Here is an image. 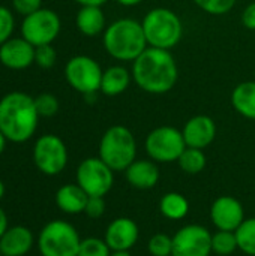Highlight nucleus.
I'll return each instance as SVG.
<instances>
[{"label":"nucleus","mask_w":255,"mask_h":256,"mask_svg":"<svg viewBox=\"0 0 255 256\" xmlns=\"http://www.w3.org/2000/svg\"><path fill=\"white\" fill-rule=\"evenodd\" d=\"M131 74L137 87L149 94H165L179 80V68L171 51L152 46L132 62Z\"/></svg>","instance_id":"1"},{"label":"nucleus","mask_w":255,"mask_h":256,"mask_svg":"<svg viewBox=\"0 0 255 256\" xmlns=\"http://www.w3.org/2000/svg\"><path fill=\"white\" fill-rule=\"evenodd\" d=\"M39 114L35 98L23 92H11L0 99V130L11 142L29 141L38 128Z\"/></svg>","instance_id":"2"},{"label":"nucleus","mask_w":255,"mask_h":256,"mask_svg":"<svg viewBox=\"0 0 255 256\" xmlns=\"http://www.w3.org/2000/svg\"><path fill=\"white\" fill-rule=\"evenodd\" d=\"M102 45L110 57L119 62H134L149 46L141 21L119 18L107 26Z\"/></svg>","instance_id":"3"},{"label":"nucleus","mask_w":255,"mask_h":256,"mask_svg":"<svg viewBox=\"0 0 255 256\" xmlns=\"http://www.w3.org/2000/svg\"><path fill=\"white\" fill-rule=\"evenodd\" d=\"M147 45L152 48H174L183 38V24L180 16L168 8L150 9L141 21Z\"/></svg>","instance_id":"4"},{"label":"nucleus","mask_w":255,"mask_h":256,"mask_svg":"<svg viewBox=\"0 0 255 256\" xmlns=\"http://www.w3.org/2000/svg\"><path fill=\"white\" fill-rule=\"evenodd\" d=\"M99 158L114 171H125L137 159V141L131 129L122 124L108 128L99 141Z\"/></svg>","instance_id":"5"},{"label":"nucleus","mask_w":255,"mask_h":256,"mask_svg":"<svg viewBox=\"0 0 255 256\" xmlns=\"http://www.w3.org/2000/svg\"><path fill=\"white\" fill-rule=\"evenodd\" d=\"M81 238L65 220H51L39 232L38 249L42 256H77Z\"/></svg>","instance_id":"6"},{"label":"nucleus","mask_w":255,"mask_h":256,"mask_svg":"<svg viewBox=\"0 0 255 256\" xmlns=\"http://www.w3.org/2000/svg\"><path fill=\"white\" fill-rule=\"evenodd\" d=\"M144 147L149 159L158 164H168L177 162V159L186 148V142L183 140L182 130H179L177 128L159 126L149 132Z\"/></svg>","instance_id":"7"},{"label":"nucleus","mask_w":255,"mask_h":256,"mask_svg":"<svg viewBox=\"0 0 255 256\" xmlns=\"http://www.w3.org/2000/svg\"><path fill=\"white\" fill-rule=\"evenodd\" d=\"M101 64L89 56H75L65 66V78L68 84L86 98L101 92L102 80Z\"/></svg>","instance_id":"8"},{"label":"nucleus","mask_w":255,"mask_h":256,"mask_svg":"<svg viewBox=\"0 0 255 256\" xmlns=\"http://www.w3.org/2000/svg\"><path fill=\"white\" fill-rule=\"evenodd\" d=\"M62 28L59 15L47 8L24 16L21 22V36L30 42L33 46L50 45L53 44Z\"/></svg>","instance_id":"9"},{"label":"nucleus","mask_w":255,"mask_h":256,"mask_svg":"<svg viewBox=\"0 0 255 256\" xmlns=\"http://www.w3.org/2000/svg\"><path fill=\"white\" fill-rule=\"evenodd\" d=\"M77 184L89 196H105L114 184V171L99 156L87 158L77 168Z\"/></svg>","instance_id":"10"},{"label":"nucleus","mask_w":255,"mask_h":256,"mask_svg":"<svg viewBox=\"0 0 255 256\" xmlns=\"http://www.w3.org/2000/svg\"><path fill=\"white\" fill-rule=\"evenodd\" d=\"M33 160L36 168L45 176L60 174L68 164V148L62 138L48 134L38 138L33 147Z\"/></svg>","instance_id":"11"},{"label":"nucleus","mask_w":255,"mask_h":256,"mask_svg":"<svg viewBox=\"0 0 255 256\" xmlns=\"http://www.w3.org/2000/svg\"><path fill=\"white\" fill-rule=\"evenodd\" d=\"M212 234L201 225H185L173 236V256H209Z\"/></svg>","instance_id":"12"},{"label":"nucleus","mask_w":255,"mask_h":256,"mask_svg":"<svg viewBox=\"0 0 255 256\" xmlns=\"http://www.w3.org/2000/svg\"><path fill=\"white\" fill-rule=\"evenodd\" d=\"M210 220L216 230L236 231L245 220V210L234 196H219L210 207Z\"/></svg>","instance_id":"13"},{"label":"nucleus","mask_w":255,"mask_h":256,"mask_svg":"<svg viewBox=\"0 0 255 256\" xmlns=\"http://www.w3.org/2000/svg\"><path fill=\"white\" fill-rule=\"evenodd\" d=\"M140 237L138 225L131 218H117L105 230L104 240L111 249V252L117 250H131Z\"/></svg>","instance_id":"14"},{"label":"nucleus","mask_w":255,"mask_h":256,"mask_svg":"<svg viewBox=\"0 0 255 256\" xmlns=\"http://www.w3.org/2000/svg\"><path fill=\"white\" fill-rule=\"evenodd\" d=\"M0 63L12 70L27 69L35 63V46L21 38H11L0 45Z\"/></svg>","instance_id":"15"},{"label":"nucleus","mask_w":255,"mask_h":256,"mask_svg":"<svg viewBox=\"0 0 255 256\" xmlns=\"http://www.w3.org/2000/svg\"><path fill=\"white\" fill-rule=\"evenodd\" d=\"M182 135L186 142V147L204 150L216 138V123L209 116H194L185 123Z\"/></svg>","instance_id":"16"},{"label":"nucleus","mask_w":255,"mask_h":256,"mask_svg":"<svg viewBox=\"0 0 255 256\" xmlns=\"http://www.w3.org/2000/svg\"><path fill=\"white\" fill-rule=\"evenodd\" d=\"M126 182L138 190L153 189L161 177L158 164L152 159H135L125 170Z\"/></svg>","instance_id":"17"},{"label":"nucleus","mask_w":255,"mask_h":256,"mask_svg":"<svg viewBox=\"0 0 255 256\" xmlns=\"http://www.w3.org/2000/svg\"><path fill=\"white\" fill-rule=\"evenodd\" d=\"M33 246V234L26 226H12L0 238L3 256H24Z\"/></svg>","instance_id":"18"},{"label":"nucleus","mask_w":255,"mask_h":256,"mask_svg":"<svg viewBox=\"0 0 255 256\" xmlns=\"http://www.w3.org/2000/svg\"><path fill=\"white\" fill-rule=\"evenodd\" d=\"M132 81V74L120 64H114L107 68L102 72L101 80V93L110 98L119 96L128 90Z\"/></svg>","instance_id":"19"},{"label":"nucleus","mask_w":255,"mask_h":256,"mask_svg":"<svg viewBox=\"0 0 255 256\" xmlns=\"http://www.w3.org/2000/svg\"><path fill=\"white\" fill-rule=\"evenodd\" d=\"M75 24L80 33L87 38H95L107 28V20L101 6H81L75 16Z\"/></svg>","instance_id":"20"},{"label":"nucleus","mask_w":255,"mask_h":256,"mask_svg":"<svg viewBox=\"0 0 255 256\" xmlns=\"http://www.w3.org/2000/svg\"><path fill=\"white\" fill-rule=\"evenodd\" d=\"M89 195L75 183L65 184L56 192V204L66 214H80L84 213Z\"/></svg>","instance_id":"21"},{"label":"nucleus","mask_w":255,"mask_h":256,"mask_svg":"<svg viewBox=\"0 0 255 256\" xmlns=\"http://www.w3.org/2000/svg\"><path fill=\"white\" fill-rule=\"evenodd\" d=\"M231 105L242 117L255 122V81H243L233 88Z\"/></svg>","instance_id":"22"},{"label":"nucleus","mask_w":255,"mask_h":256,"mask_svg":"<svg viewBox=\"0 0 255 256\" xmlns=\"http://www.w3.org/2000/svg\"><path fill=\"white\" fill-rule=\"evenodd\" d=\"M159 210L170 220H182L189 213L188 200L179 192H168L159 201Z\"/></svg>","instance_id":"23"},{"label":"nucleus","mask_w":255,"mask_h":256,"mask_svg":"<svg viewBox=\"0 0 255 256\" xmlns=\"http://www.w3.org/2000/svg\"><path fill=\"white\" fill-rule=\"evenodd\" d=\"M206 162L207 159H206L204 152L200 148H192V147H186L183 153L180 154V158L177 159L180 170L189 176H195L201 172L206 168Z\"/></svg>","instance_id":"24"},{"label":"nucleus","mask_w":255,"mask_h":256,"mask_svg":"<svg viewBox=\"0 0 255 256\" xmlns=\"http://www.w3.org/2000/svg\"><path fill=\"white\" fill-rule=\"evenodd\" d=\"M239 249L237 237L234 231H221L218 230L212 234V252L219 256H228Z\"/></svg>","instance_id":"25"},{"label":"nucleus","mask_w":255,"mask_h":256,"mask_svg":"<svg viewBox=\"0 0 255 256\" xmlns=\"http://www.w3.org/2000/svg\"><path fill=\"white\" fill-rule=\"evenodd\" d=\"M237 237L239 250L249 256H255V218L245 219L234 231Z\"/></svg>","instance_id":"26"},{"label":"nucleus","mask_w":255,"mask_h":256,"mask_svg":"<svg viewBox=\"0 0 255 256\" xmlns=\"http://www.w3.org/2000/svg\"><path fill=\"white\" fill-rule=\"evenodd\" d=\"M149 254L152 256H171L173 255V237L165 232L153 234L147 244Z\"/></svg>","instance_id":"27"},{"label":"nucleus","mask_w":255,"mask_h":256,"mask_svg":"<svg viewBox=\"0 0 255 256\" xmlns=\"http://www.w3.org/2000/svg\"><path fill=\"white\" fill-rule=\"evenodd\" d=\"M111 249L105 243V240L90 237L86 240H81L78 255L77 256H110Z\"/></svg>","instance_id":"28"},{"label":"nucleus","mask_w":255,"mask_h":256,"mask_svg":"<svg viewBox=\"0 0 255 256\" xmlns=\"http://www.w3.org/2000/svg\"><path fill=\"white\" fill-rule=\"evenodd\" d=\"M197 8L209 15H225L228 14L237 0H192Z\"/></svg>","instance_id":"29"},{"label":"nucleus","mask_w":255,"mask_h":256,"mask_svg":"<svg viewBox=\"0 0 255 256\" xmlns=\"http://www.w3.org/2000/svg\"><path fill=\"white\" fill-rule=\"evenodd\" d=\"M35 106L39 117H53L59 111V100L51 93H41L35 98Z\"/></svg>","instance_id":"30"},{"label":"nucleus","mask_w":255,"mask_h":256,"mask_svg":"<svg viewBox=\"0 0 255 256\" xmlns=\"http://www.w3.org/2000/svg\"><path fill=\"white\" fill-rule=\"evenodd\" d=\"M57 52L53 45H41L35 46V63L42 69H51L56 64Z\"/></svg>","instance_id":"31"},{"label":"nucleus","mask_w":255,"mask_h":256,"mask_svg":"<svg viewBox=\"0 0 255 256\" xmlns=\"http://www.w3.org/2000/svg\"><path fill=\"white\" fill-rule=\"evenodd\" d=\"M14 27H15V20L12 12L8 8L0 6V45L5 44L8 39H11Z\"/></svg>","instance_id":"32"},{"label":"nucleus","mask_w":255,"mask_h":256,"mask_svg":"<svg viewBox=\"0 0 255 256\" xmlns=\"http://www.w3.org/2000/svg\"><path fill=\"white\" fill-rule=\"evenodd\" d=\"M84 213L90 219H99L105 213V200H104V196H89Z\"/></svg>","instance_id":"33"},{"label":"nucleus","mask_w":255,"mask_h":256,"mask_svg":"<svg viewBox=\"0 0 255 256\" xmlns=\"http://www.w3.org/2000/svg\"><path fill=\"white\" fill-rule=\"evenodd\" d=\"M15 12L23 16H27L42 8V0H12Z\"/></svg>","instance_id":"34"},{"label":"nucleus","mask_w":255,"mask_h":256,"mask_svg":"<svg viewBox=\"0 0 255 256\" xmlns=\"http://www.w3.org/2000/svg\"><path fill=\"white\" fill-rule=\"evenodd\" d=\"M242 24L249 30H255V2L249 3L243 9V12H242Z\"/></svg>","instance_id":"35"},{"label":"nucleus","mask_w":255,"mask_h":256,"mask_svg":"<svg viewBox=\"0 0 255 256\" xmlns=\"http://www.w3.org/2000/svg\"><path fill=\"white\" fill-rule=\"evenodd\" d=\"M6 231H8V216H6L5 210L0 207V238Z\"/></svg>","instance_id":"36"},{"label":"nucleus","mask_w":255,"mask_h":256,"mask_svg":"<svg viewBox=\"0 0 255 256\" xmlns=\"http://www.w3.org/2000/svg\"><path fill=\"white\" fill-rule=\"evenodd\" d=\"M74 2H77L81 6H102L108 0H74Z\"/></svg>","instance_id":"37"},{"label":"nucleus","mask_w":255,"mask_h":256,"mask_svg":"<svg viewBox=\"0 0 255 256\" xmlns=\"http://www.w3.org/2000/svg\"><path fill=\"white\" fill-rule=\"evenodd\" d=\"M143 2L144 0H116V3H119L120 6H125V8H132V6H137Z\"/></svg>","instance_id":"38"},{"label":"nucleus","mask_w":255,"mask_h":256,"mask_svg":"<svg viewBox=\"0 0 255 256\" xmlns=\"http://www.w3.org/2000/svg\"><path fill=\"white\" fill-rule=\"evenodd\" d=\"M6 141H8V140H6V136H5V135L2 134V130H0V154H2L3 152H5V147H6Z\"/></svg>","instance_id":"39"},{"label":"nucleus","mask_w":255,"mask_h":256,"mask_svg":"<svg viewBox=\"0 0 255 256\" xmlns=\"http://www.w3.org/2000/svg\"><path fill=\"white\" fill-rule=\"evenodd\" d=\"M110 256H132L129 254V250H117V252H111Z\"/></svg>","instance_id":"40"},{"label":"nucleus","mask_w":255,"mask_h":256,"mask_svg":"<svg viewBox=\"0 0 255 256\" xmlns=\"http://www.w3.org/2000/svg\"><path fill=\"white\" fill-rule=\"evenodd\" d=\"M3 195H5V184H3V182L0 180V201H2V198H3Z\"/></svg>","instance_id":"41"},{"label":"nucleus","mask_w":255,"mask_h":256,"mask_svg":"<svg viewBox=\"0 0 255 256\" xmlns=\"http://www.w3.org/2000/svg\"><path fill=\"white\" fill-rule=\"evenodd\" d=\"M0 256H2V252H0Z\"/></svg>","instance_id":"42"},{"label":"nucleus","mask_w":255,"mask_h":256,"mask_svg":"<svg viewBox=\"0 0 255 256\" xmlns=\"http://www.w3.org/2000/svg\"><path fill=\"white\" fill-rule=\"evenodd\" d=\"M2 256H3V255H2Z\"/></svg>","instance_id":"43"},{"label":"nucleus","mask_w":255,"mask_h":256,"mask_svg":"<svg viewBox=\"0 0 255 256\" xmlns=\"http://www.w3.org/2000/svg\"><path fill=\"white\" fill-rule=\"evenodd\" d=\"M171 256H173V255H171Z\"/></svg>","instance_id":"44"}]
</instances>
